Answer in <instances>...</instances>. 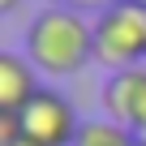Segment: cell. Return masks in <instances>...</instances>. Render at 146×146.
<instances>
[{
	"label": "cell",
	"mask_w": 146,
	"mask_h": 146,
	"mask_svg": "<svg viewBox=\"0 0 146 146\" xmlns=\"http://www.w3.org/2000/svg\"><path fill=\"white\" fill-rule=\"evenodd\" d=\"M26 56L47 78H73L95 60V26L86 22V13L52 5L26 26Z\"/></svg>",
	"instance_id": "1"
},
{
	"label": "cell",
	"mask_w": 146,
	"mask_h": 146,
	"mask_svg": "<svg viewBox=\"0 0 146 146\" xmlns=\"http://www.w3.org/2000/svg\"><path fill=\"white\" fill-rule=\"evenodd\" d=\"M90 26H95V60L99 64H112V73L146 64V5L116 0Z\"/></svg>",
	"instance_id": "2"
},
{
	"label": "cell",
	"mask_w": 146,
	"mask_h": 146,
	"mask_svg": "<svg viewBox=\"0 0 146 146\" xmlns=\"http://www.w3.org/2000/svg\"><path fill=\"white\" fill-rule=\"evenodd\" d=\"M17 125H22V137L35 142V146H73L78 142V129H82L73 103L60 90H52V86H43L17 112Z\"/></svg>",
	"instance_id": "3"
},
{
	"label": "cell",
	"mask_w": 146,
	"mask_h": 146,
	"mask_svg": "<svg viewBox=\"0 0 146 146\" xmlns=\"http://www.w3.org/2000/svg\"><path fill=\"white\" fill-rule=\"evenodd\" d=\"M103 108H108V120H116L125 129H137L146 120V64L112 73L103 86Z\"/></svg>",
	"instance_id": "4"
},
{
	"label": "cell",
	"mask_w": 146,
	"mask_h": 146,
	"mask_svg": "<svg viewBox=\"0 0 146 146\" xmlns=\"http://www.w3.org/2000/svg\"><path fill=\"white\" fill-rule=\"evenodd\" d=\"M35 64L30 56H17V52H0V112H22L43 86L35 78Z\"/></svg>",
	"instance_id": "5"
},
{
	"label": "cell",
	"mask_w": 146,
	"mask_h": 146,
	"mask_svg": "<svg viewBox=\"0 0 146 146\" xmlns=\"http://www.w3.org/2000/svg\"><path fill=\"white\" fill-rule=\"evenodd\" d=\"M73 146H137V137H133V129H125L108 116H95V120H82Z\"/></svg>",
	"instance_id": "6"
},
{
	"label": "cell",
	"mask_w": 146,
	"mask_h": 146,
	"mask_svg": "<svg viewBox=\"0 0 146 146\" xmlns=\"http://www.w3.org/2000/svg\"><path fill=\"white\" fill-rule=\"evenodd\" d=\"M60 5H64V9H73V13H95V17H99L103 9H112V5H116V0H60Z\"/></svg>",
	"instance_id": "7"
},
{
	"label": "cell",
	"mask_w": 146,
	"mask_h": 146,
	"mask_svg": "<svg viewBox=\"0 0 146 146\" xmlns=\"http://www.w3.org/2000/svg\"><path fill=\"white\" fill-rule=\"evenodd\" d=\"M133 137H137V146H146V120H142V125L133 129Z\"/></svg>",
	"instance_id": "8"
},
{
	"label": "cell",
	"mask_w": 146,
	"mask_h": 146,
	"mask_svg": "<svg viewBox=\"0 0 146 146\" xmlns=\"http://www.w3.org/2000/svg\"><path fill=\"white\" fill-rule=\"evenodd\" d=\"M17 5H22V0H0V13H13Z\"/></svg>",
	"instance_id": "9"
},
{
	"label": "cell",
	"mask_w": 146,
	"mask_h": 146,
	"mask_svg": "<svg viewBox=\"0 0 146 146\" xmlns=\"http://www.w3.org/2000/svg\"><path fill=\"white\" fill-rule=\"evenodd\" d=\"M5 146H35V142H26V137H17V142H5Z\"/></svg>",
	"instance_id": "10"
},
{
	"label": "cell",
	"mask_w": 146,
	"mask_h": 146,
	"mask_svg": "<svg viewBox=\"0 0 146 146\" xmlns=\"http://www.w3.org/2000/svg\"><path fill=\"white\" fill-rule=\"evenodd\" d=\"M133 5H146V0H133Z\"/></svg>",
	"instance_id": "11"
}]
</instances>
